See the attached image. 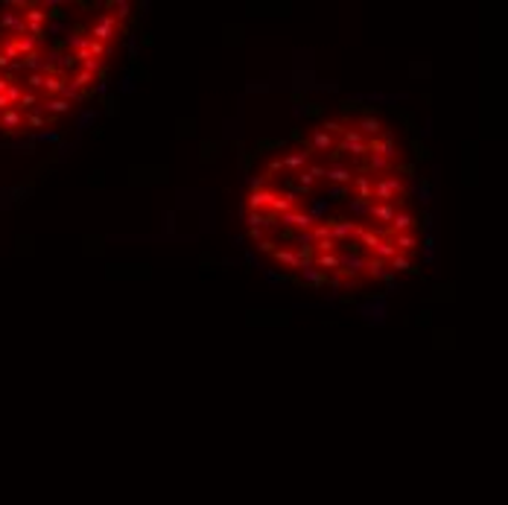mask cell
Returning <instances> with one entry per match:
<instances>
[{
  "instance_id": "cell-1",
  "label": "cell",
  "mask_w": 508,
  "mask_h": 505,
  "mask_svg": "<svg viewBox=\"0 0 508 505\" xmlns=\"http://www.w3.org/2000/svg\"><path fill=\"white\" fill-rule=\"evenodd\" d=\"M114 32H117V21L111 15H102L99 24L94 27V41H108V38H114Z\"/></svg>"
},
{
  "instance_id": "cell-2",
  "label": "cell",
  "mask_w": 508,
  "mask_h": 505,
  "mask_svg": "<svg viewBox=\"0 0 508 505\" xmlns=\"http://www.w3.org/2000/svg\"><path fill=\"white\" fill-rule=\"evenodd\" d=\"M0 123H3V128H9V131H18V128L24 126V117H21L18 108H9V111L0 114Z\"/></svg>"
},
{
  "instance_id": "cell-3",
  "label": "cell",
  "mask_w": 508,
  "mask_h": 505,
  "mask_svg": "<svg viewBox=\"0 0 508 505\" xmlns=\"http://www.w3.org/2000/svg\"><path fill=\"white\" fill-rule=\"evenodd\" d=\"M24 21H27V27H44V21H47V12H44V6H27V12H24Z\"/></svg>"
},
{
  "instance_id": "cell-4",
  "label": "cell",
  "mask_w": 508,
  "mask_h": 505,
  "mask_svg": "<svg viewBox=\"0 0 508 505\" xmlns=\"http://www.w3.org/2000/svg\"><path fill=\"white\" fill-rule=\"evenodd\" d=\"M15 44H18V53H21V59H24V56H32V53H35V47H38V38H32V35H21V38H15Z\"/></svg>"
},
{
  "instance_id": "cell-5",
  "label": "cell",
  "mask_w": 508,
  "mask_h": 505,
  "mask_svg": "<svg viewBox=\"0 0 508 505\" xmlns=\"http://www.w3.org/2000/svg\"><path fill=\"white\" fill-rule=\"evenodd\" d=\"M281 219H284L286 225H295V228H310V225H313V219H310L307 213H284Z\"/></svg>"
},
{
  "instance_id": "cell-6",
  "label": "cell",
  "mask_w": 508,
  "mask_h": 505,
  "mask_svg": "<svg viewBox=\"0 0 508 505\" xmlns=\"http://www.w3.org/2000/svg\"><path fill=\"white\" fill-rule=\"evenodd\" d=\"M44 91H47V94H62V91H64V79H62V76H56V73H53V76H44Z\"/></svg>"
},
{
  "instance_id": "cell-7",
  "label": "cell",
  "mask_w": 508,
  "mask_h": 505,
  "mask_svg": "<svg viewBox=\"0 0 508 505\" xmlns=\"http://www.w3.org/2000/svg\"><path fill=\"white\" fill-rule=\"evenodd\" d=\"M44 108H47L50 114H64V111H70V102H67V99H50Z\"/></svg>"
},
{
  "instance_id": "cell-8",
  "label": "cell",
  "mask_w": 508,
  "mask_h": 505,
  "mask_svg": "<svg viewBox=\"0 0 508 505\" xmlns=\"http://www.w3.org/2000/svg\"><path fill=\"white\" fill-rule=\"evenodd\" d=\"M18 105L35 111V108H38V94H35V91H24V96H21V102H18Z\"/></svg>"
},
{
  "instance_id": "cell-9",
  "label": "cell",
  "mask_w": 508,
  "mask_h": 505,
  "mask_svg": "<svg viewBox=\"0 0 508 505\" xmlns=\"http://www.w3.org/2000/svg\"><path fill=\"white\" fill-rule=\"evenodd\" d=\"M21 96H24V88H21V85H9V88H6V99H9V105H18V102H21Z\"/></svg>"
},
{
  "instance_id": "cell-10",
  "label": "cell",
  "mask_w": 508,
  "mask_h": 505,
  "mask_svg": "<svg viewBox=\"0 0 508 505\" xmlns=\"http://www.w3.org/2000/svg\"><path fill=\"white\" fill-rule=\"evenodd\" d=\"M307 164V152H298V155H286L284 167H304Z\"/></svg>"
},
{
  "instance_id": "cell-11",
  "label": "cell",
  "mask_w": 508,
  "mask_h": 505,
  "mask_svg": "<svg viewBox=\"0 0 508 505\" xmlns=\"http://www.w3.org/2000/svg\"><path fill=\"white\" fill-rule=\"evenodd\" d=\"M313 143H316L318 149H330V143H333V140H330V134H327V131H316V134H313Z\"/></svg>"
},
{
  "instance_id": "cell-12",
  "label": "cell",
  "mask_w": 508,
  "mask_h": 505,
  "mask_svg": "<svg viewBox=\"0 0 508 505\" xmlns=\"http://www.w3.org/2000/svg\"><path fill=\"white\" fill-rule=\"evenodd\" d=\"M70 82H73L76 88H85V85H91V82H94V76H91V73H85V70H79V73H76Z\"/></svg>"
},
{
  "instance_id": "cell-13",
  "label": "cell",
  "mask_w": 508,
  "mask_h": 505,
  "mask_svg": "<svg viewBox=\"0 0 508 505\" xmlns=\"http://www.w3.org/2000/svg\"><path fill=\"white\" fill-rule=\"evenodd\" d=\"M27 85H30L32 91H41L44 88V73H30L27 76Z\"/></svg>"
},
{
  "instance_id": "cell-14",
  "label": "cell",
  "mask_w": 508,
  "mask_h": 505,
  "mask_svg": "<svg viewBox=\"0 0 508 505\" xmlns=\"http://www.w3.org/2000/svg\"><path fill=\"white\" fill-rule=\"evenodd\" d=\"M88 53L96 59V56H105L108 50H105V44H102V41H94V38H91V41H88Z\"/></svg>"
},
{
  "instance_id": "cell-15",
  "label": "cell",
  "mask_w": 508,
  "mask_h": 505,
  "mask_svg": "<svg viewBox=\"0 0 508 505\" xmlns=\"http://www.w3.org/2000/svg\"><path fill=\"white\" fill-rule=\"evenodd\" d=\"M330 178H333V181H348L350 175H348L345 167H333V169H330Z\"/></svg>"
},
{
  "instance_id": "cell-16",
  "label": "cell",
  "mask_w": 508,
  "mask_h": 505,
  "mask_svg": "<svg viewBox=\"0 0 508 505\" xmlns=\"http://www.w3.org/2000/svg\"><path fill=\"white\" fill-rule=\"evenodd\" d=\"M27 123H30L32 128H44V117H41L38 111H30V117H27Z\"/></svg>"
},
{
  "instance_id": "cell-17",
  "label": "cell",
  "mask_w": 508,
  "mask_h": 505,
  "mask_svg": "<svg viewBox=\"0 0 508 505\" xmlns=\"http://www.w3.org/2000/svg\"><path fill=\"white\" fill-rule=\"evenodd\" d=\"M249 225H254V228H257V225H266V222H263V216H260L257 210H252V213H249Z\"/></svg>"
},
{
  "instance_id": "cell-18",
  "label": "cell",
  "mask_w": 508,
  "mask_h": 505,
  "mask_svg": "<svg viewBox=\"0 0 508 505\" xmlns=\"http://www.w3.org/2000/svg\"><path fill=\"white\" fill-rule=\"evenodd\" d=\"M333 249H336L333 240H321V243H318V252H333Z\"/></svg>"
},
{
  "instance_id": "cell-19",
  "label": "cell",
  "mask_w": 508,
  "mask_h": 505,
  "mask_svg": "<svg viewBox=\"0 0 508 505\" xmlns=\"http://www.w3.org/2000/svg\"><path fill=\"white\" fill-rule=\"evenodd\" d=\"M38 140H47V143H53V140H56V131H38Z\"/></svg>"
},
{
  "instance_id": "cell-20",
  "label": "cell",
  "mask_w": 508,
  "mask_h": 505,
  "mask_svg": "<svg viewBox=\"0 0 508 505\" xmlns=\"http://www.w3.org/2000/svg\"><path fill=\"white\" fill-rule=\"evenodd\" d=\"M0 111H9V99H6V94H0Z\"/></svg>"
},
{
  "instance_id": "cell-21",
  "label": "cell",
  "mask_w": 508,
  "mask_h": 505,
  "mask_svg": "<svg viewBox=\"0 0 508 505\" xmlns=\"http://www.w3.org/2000/svg\"><path fill=\"white\" fill-rule=\"evenodd\" d=\"M6 88H9V82H6V79L0 76V94H6Z\"/></svg>"
}]
</instances>
